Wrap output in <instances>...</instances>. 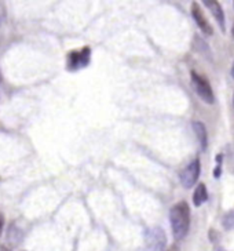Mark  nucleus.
I'll return each instance as SVG.
<instances>
[{
    "mask_svg": "<svg viewBox=\"0 0 234 251\" xmlns=\"http://www.w3.org/2000/svg\"><path fill=\"white\" fill-rule=\"evenodd\" d=\"M169 222L176 240H181L187 235L190 228V208L186 201H179L171 208Z\"/></svg>",
    "mask_w": 234,
    "mask_h": 251,
    "instance_id": "nucleus-1",
    "label": "nucleus"
},
{
    "mask_svg": "<svg viewBox=\"0 0 234 251\" xmlns=\"http://www.w3.org/2000/svg\"><path fill=\"white\" fill-rule=\"evenodd\" d=\"M191 77V86L194 91L197 93V96L204 101V102L212 105L215 102V96H213L212 87L210 84V81L205 79L204 76L198 75L196 71H191L190 72Z\"/></svg>",
    "mask_w": 234,
    "mask_h": 251,
    "instance_id": "nucleus-2",
    "label": "nucleus"
},
{
    "mask_svg": "<svg viewBox=\"0 0 234 251\" xmlns=\"http://www.w3.org/2000/svg\"><path fill=\"white\" fill-rule=\"evenodd\" d=\"M145 242H146L147 251H164L167 244V237L163 229L153 226L146 230Z\"/></svg>",
    "mask_w": 234,
    "mask_h": 251,
    "instance_id": "nucleus-3",
    "label": "nucleus"
},
{
    "mask_svg": "<svg viewBox=\"0 0 234 251\" xmlns=\"http://www.w3.org/2000/svg\"><path fill=\"white\" fill-rule=\"evenodd\" d=\"M90 57H91V49L90 47H84L81 50H76V51L69 52L66 68L69 71H79V69H83V68H86L90 64Z\"/></svg>",
    "mask_w": 234,
    "mask_h": 251,
    "instance_id": "nucleus-4",
    "label": "nucleus"
},
{
    "mask_svg": "<svg viewBox=\"0 0 234 251\" xmlns=\"http://www.w3.org/2000/svg\"><path fill=\"white\" fill-rule=\"evenodd\" d=\"M200 171H201V167H200V160L198 159H194L191 160L182 171H181V184L186 188V189H190L193 185L197 182L198 177H200Z\"/></svg>",
    "mask_w": 234,
    "mask_h": 251,
    "instance_id": "nucleus-5",
    "label": "nucleus"
},
{
    "mask_svg": "<svg viewBox=\"0 0 234 251\" xmlns=\"http://www.w3.org/2000/svg\"><path fill=\"white\" fill-rule=\"evenodd\" d=\"M191 15H193V20L198 25V28L203 30L205 35L211 36L213 33L212 26H211V24L208 23V20L205 18L204 13H203V10H201V7H200V4H198L197 1L191 3Z\"/></svg>",
    "mask_w": 234,
    "mask_h": 251,
    "instance_id": "nucleus-6",
    "label": "nucleus"
},
{
    "mask_svg": "<svg viewBox=\"0 0 234 251\" xmlns=\"http://www.w3.org/2000/svg\"><path fill=\"white\" fill-rule=\"evenodd\" d=\"M204 4L205 7L211 11V14H212L213 18L216 20V23L219 24L222 32H225V30H226V25H225V13H223V10H222V6H220L219 1H215V0H205Z\"/></svg>",
    "mask_w": 234,
    "mask_h": 251,
    "instance_id": "nucleus-7",
    "label": "nucleus"
},
{
    "mask_svg": "<svg viewBox=\"0 0 234 251\" xmlns=\"http://www.w3.org/2000/svg\"><path fill=\"white\" fill-rule=\"evenodd\" d=\"M193 130H194L196 137H197L198 144H200V149H201V151H205L207 147H208V134H207V128H205L204 123H201V122H194V123H193Z\"/></svg>",
    "mask_w": 234,
    "mask_h": 251,
    "instance_id": "nucleus-8",
    "label": "nucleus"
},
{
    "mask_svg": "<svg viewBox=\"0 0 234 251\" xmlns=\"http://www.w3.org/2000/svg\"><path fill=\"white\" fill-rule=\"evenodd\" d=\"M207 199H208L207 186L204 184H198L196 191H194V195H193V203H194V206L200 207L204 201H207Z\"/></svg>",
    "mask_w": 234,
    "mask_h": 251,
    "instance_id": "nucleus-9",
    "label": "nucleus"
},
{
    "mask_svg": "<svg viewBox=\"0 0 234 251\" xmlns=\"http://www.w3.org/2000/svg\"><path fill=\"white\" fill-rule=\"evenodd\" d=\"M222 225H223V228L227 229V230L234 229V210H230V211H227L226 214L223 215V218H222Z\"/></svg>",
    "mask_w": 234,
    "mask_h": 251,
    "instance_id": "nucleus-10",
    "label": "nucleus"
},
{
    "mask_svg": "<svg viewBox=\"0 0 234 251\" xmlns=\"http://www.w3.org/2000/svg\"><path fill=\"white\" fill-rule=\"evenodd\" d=\"M229 167L234 173V151H230L229 153Z\"/></svg>",
    "mask_w": 234,
    "mask_h": 251,
    "instance_id": "nucleus-11",
    "label": "nucleus"
},
{
    "mask_svg": "<svg viewBox=\"0 0 234 251\" xmlns=\"http://www.w3.org/2000/svg\"><path fill=\"white\" fill-rule=\"evenodd\" d=\"M3 225H4V218H3V215L0 213V236H1V230H3Z\"/></svg>",
    "mask_w": 234,
    "mask_h": 251,
    "instance_id": "nucleus-12",
    "label": "nucleus"
},
{
    "mask_svg": "<svg viewBox=\"0 0 234 251\" xmlns=\"http://www.w3.org/2000/svg\"><path fill=\"white\" fill-rule=\"evenodd\" d=\"M0 251H11V250L8 249L7 246H1V247H0Z\"/></svg>",
    "mask_w": 234,
    "mask_h": 251,
    "instance_id": "nucleus-13",
    "label": "nucleus"
},
{
    "mask_svg": "<svg viewBox=\"0 0 234 251\" xmlns=\"http://www.w3.org/2000/svg\"><path fill=\"white\" fill-rule=\"evenodd\" d=\"M167 251H179V249H178L176 246H172V247H169V249Z\"/></svg>",
    "mask_w": 234,
    "mask_h": 251,
    "instance_id": "nucleus-14",
    "label": "nucleus"
},
{
    "mask_svg": "<svg viewBox=\"0 0 234 251\" xmlns=\"http://www.w3.org/2000/svg\"><path fill=\"white\" fill-rule=\"evenodd\" d=\"M232 76L234 77V64H233V67H232Z\"/></svg>",
    "mask_w": 234,
    "mask_h": 251,
    "instance_id": "nucleus-15",
    "label": "nucleus"
},
{
    "mask_svg": "<svg viewBox=\"0 0 234 251\" xmlns=\"http://www.w3.org/2000/svg\"><path fill=\"white\" fill-rule=\"evenodd\" d=\"M213 251H226V250H223V249H215Z\"/></svg>",
    "mask_w": 234,
    "mask_h": 251,
    "instance_id": "nucleus-16",
    "label": "nucleus"
},
{
    "mask_svg": "<svg viewBox=\"0 0 234 251\" xmlns=\"http://www.w3.org/2000/svg\"><path fill=\"white\" fill-rule=\"evenodd\" d=\"M232 35H233V37H234V25H233V30H232Z\"/></svg>",
    "mask_w": 234,
    "mask_h": 251,
    "instance_id": "nucleus-17",
    "label": "nucleus"
}]
</instances>
